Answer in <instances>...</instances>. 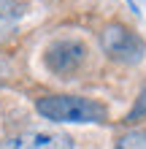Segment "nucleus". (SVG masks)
<instances>
[{"instance_id":"nucleus-7","label":"nucleus","mask_w":146,"mask_h":149,"mask_svg":"<svg viewBox=\"0 0 146 149\" xmlns=\"http://www.w3.org/2000/svg\"><path fill=\"white\" fill-rule=\"evenodd\" d=\"M141 117H146V87H143V90H141V95H138V98H135V106H133V111L130 114H127V122H138Z\"/></svg>"},{"instance_id":"nucleus-2","label":"nucleus","mask_w":146,"mask_h":149,"mask_svg":"<svg viewBox=\"0 0 146 149\" xmlns=\"http://www.w3.org/2000/svg\"><path fill=\"white\" fill-rule=\"evenodd\" d=\"M87 43L79 38H57L54 43H49L44 52V65L54 76H71L87 63Z\"/></svg>"},{"instance_id":"nucleus-4","label":"nucleus","mask_w":146,"mask_h":149,"mask_svg":"<svg viewBox=\"0 0 146 149\" xmlns=\"http://www.w3.org/2000/svg\"><path fill=\"white\" fill-rule=\"evenodd\" d=\"M0 149H73V141L60 130H24L6 138Z\"/></svg>"},{"instance_id":"nucleus-3","label":"nucleus","mask_w":146,"mask_h":149,"mask_svg":"<svg viewBox=\"0 0 146 149\" xmlns=\"http://www.w3.org/2000/svg\"><path fill=\"white\" fill-rule=\"evenodd\" d=\"M100 46H103V52H106L111 60L125 63V65L138 63V60H143V54H146L143 41L135 36L133 30L122 27V24H108V27H103Z\"/></svg>"},{"instance_id":"nucleus-6","label":"nucleus","mask_w":146,"mask_h":149,"mask_svg":"<svg viewBox=\"0 0 146 149\" xmlns=\"http://www.w3.org/2000/svg\"><path fill=\"white\" fill-rule=\"evenodd\" d=\"M116 149H146V130H130L116 141Z\"/></svg>"},{"instance_id":"nucleus-1","label":"nucleus","mask_w":146,"mask_h":149,"mask_svg":"<svg viewBox=\"0 0 146 149\" xmlns=\"http://www.w3.org/2000/svg\"><path fill=\"white\" fill-rule=\"evenodd\" d=\"M35 109L51 122H103L108 114L103 103L81 95H46L35 103Z\"/></svg>"},{"instance_id":"nucleus-5","label":"nucleus","mask_w":146,"mask_h":149,"mask_svg":"<svg viewBox=\"0 0 146 149\" xmlns=\"http://www.w3.org/2000/svg\"><path fill=\"white\" fill-rule=\"evenodd\" d=\"M19 19H22V6L16 0H0V43L11 38Z\"/></svg>"}]
</instances>
